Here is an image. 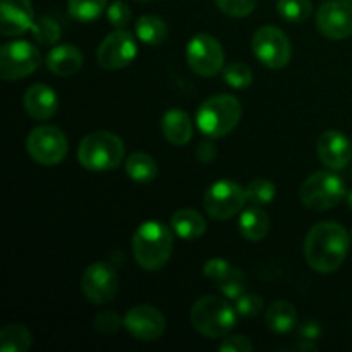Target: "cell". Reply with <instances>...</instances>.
<instances>
[{"label":"cell","mask_w":352,"mask_h":352,"mask_svg":"<svg viewBox=\"0 0 352 352\" xmlns=\"http://www.w3.org/2000/svg\"><path fill=\"white\" fill-rule=\"evenodd\" d=\"M109 0H67V10L72 19L79 23H91L107 10Z\"/></svg>","instance_id":"27"},{"label":"cell","mask_w":352,"mask_h":352,"mask_svg":"<svg viewBox=\"0 0 352 352\" xmlns=\"http://www.w3.org/2000/svg\"><path fill=\"white\" fill-rule=\"evenodd\" d=\"M126 146L117 134L96 131L82 138L78 148V160L86 170L109 172L124 162Z\"/></svg>","instance_id":"3"},{"label":"cell","mask_w":352,"mask_h":352,"mask_svg":"<svg viewBox=\"0 0 352 352\" xmlns=\"http://www.w3.org/2000/svg\"><path fill=\"white\" fill-rule=\"evenodd\" d=\"M277 196V188L268 179H254L248 184L246 188V198L248 203L258 206V205H270L274 198Z\"/></svg>","instance_id":"29"},{"label":"cell","mask_w":352,"mask_h":352,"mask_svg":"<svg viewBox=\"0 0 352 352\" xmlns=\"http://www.w3.org/2000/svg\"><path fill=\"white\" fill-rule=\"evenodd\" d=\"M170 227L181 239L196 241L206 232V220L198 210L182 208L172 215Z\"/></svg>","instance_id":"21"},{"label":"cell","mask_w":352,"mask_h":352,"mask_svg":"<svg viewBox=\"0 0 352 352\" xmlns=\"http://www.w3.org/2000/svg\"><path fill=\"white\" fill-rule=\"evenodd\" d=\"M243 117V105L234 95H215L196 113L199 131L208 138H223L236 129Z\"/></svg>","instance_id":"5"},{"label":"cell","mask_w":352,"mask_h":352,"mask_svg":"<svg viewBox=\"0 0 352 352\" xmlns=\"http://www.w3.org/2000/svg\"><path fill=\"white\" fill-rule=\"evenodd\" d=\"M322 336V329H320V323L316 322H306L305 325L299 329V337L301 340H308V342H313L318 337Z\"/></svg>","instance_id":"40"},{"label":"cell","mask_w":352,"mask_h":352,"mask_svg":"<svg viewBox=\"0 0 352 352\" xmlns=\"http://www.w3.org/2000/svg\"><path fill=\"white\" fill-rule=\"evenodd\" d=\"M138 57V45L133 34L126 30H117L102 41L96 54L100 67L116 71L124 69Z\"/></svg>","instance_id":"14"},{"label":"cell","mask_w":352,"mask_h":352,"mask_svg":"<svg viewBox=\"0 0 352 352\" xmlns=\"http://www.w3.org/2000/svg\"><path fill=\"white\" fill-rule=\"evenodd\" d=\"M136 31L138 40H141L146 45H158L167 38V24L162 17L155 16V14H144L136 21Z\"/></svg>","instance_id":"25"},{"label":"cell","mask_w":352,"mask_h":352,"mask_svg":"<svg viewBox=\"0 0 352 352\" xmlns=\"http://www.w3.org/2000/svg\"><path fill=\"white\" fill-rule=\"evenodd\" d=\"M131 17H133V12L122 0H116L107 7V19L116 30H126L127 24L131 23Z\"/></svg>","instance_id":"34"},{"label":"cell","mask_w":352,"mask_h":352,"mask_svg":"<svg viewBox=\"0 0 352 352\" xmlns=\"http://www.w3.org/2000/svg\"><path fill=\"white\" fill-rule=\"evenodd\" d=\"M351 239H352V234H351Z\"/></svg>","instance_id":"44"},{"label":"cell","mask_w":352,"mask_h":352,"mask_svg":"<svg viewBox=\"0 0 352 352\" xmlns=\"http://www.w3.org/2000/svg\"><path fill=\"white\" fill-rule=\"evenodd\" d=\"M196 157H198V160L203 162V164H210V162L217 157L215 144H213L212 141H203V143H199L198 150H196Z\"/></svg>","instance_id":"39"},{"label":"cell","mask_w":352,"mask_h":352,"mask_svg":"<svg viewBox=\"0 0 352 352\" xmlns=\"http://www.w3.org/2000/svg\"><path fill=\"white\" fill-rule=\"evenodd\" d=\"M223 79L234 89H244L253 82V72L243 62H232L223 69Z\"/></svg>","instance_id":"31"},{"label":"cell","mask_w":352,"mask_h":352,"mask_svg":"<svg viewBox=\"0 0 352 352\" xmlns=\"http://www.w3.org/2000/svg\"><path fill=\"white\" fill-rule=\"evenodd\" d=\"M217 7L230 17H246L256 7V0H215Z\"/></svg>","instance_id":"35"},{"label":"cell","mask_w":352,"mask_h":352,"mask_svg":"<svg viewBox=\"0 0 352 352\" xmlns=\"http://www.w3.org/2000/svg\"><path fill=\"white\" fill-rule=\"evenodd\" d=\"M253 52L268 69H282L292 57L291 40L277 26H263L253 34Z\"/></svg>","instance_id":"11"},{"label":"cell","mask_w":352,"mask_h":352,"mask_svg":"<svg viewBox=\"0 0 352 352\" xmlns=\"http://www.w3.org/2000/svg\"><path fill=\"white\" fill-rule=\"evenodd\" d=\"M31 33H33L34 40L38 43L45 45V47L55 45L62 36V30L58 26V23L48 16H41L40 19L34 21L33 28H31Z\"/></svg>","instance_id":"30"},{"label":"cell","mask_w":352,"mask_h":352,"mask_svg":"<svg viewBox=\"0 0 352 352\" xmlns=\"http://www.w3.org/2000/svg\"><path fill=\"white\" fill-rule=\"evenodd\" d=\"M246 201V189L239 182L222 179L206 189L203 206L213 220H229L243 210Z\"/></svg>","instance_id":"7"},{"label":"cell","mask_w":352,"mask_h":352,"mask_svg":"<svg viewBox=\"0 0 352 352\" xmlns=\"http://www.w3.org/2000/svg\"><path fill=\"white\" fill-rule=\"evenodd\" d=\"M136 2H150V0H136Z\"/></svg>","instance_id":"42"},{"label":"cell","mask_w":352,"mask_h":352,"mask_svg":"<svg viewBox=\"0 0 352 352\" xmlns=\"http://www.w3.org/2000/svg\"><path fill=\"white\" fill-rule=\"evenodd\" d=\"M162 133L174 146H184L192 138L191 117L181 109H172L162 117Z\"/></svg>","instance_id":"20"},{"label":"cell","mask_w":352,"mask_h":352,"mask_svg":"<svg viewBox=\"0 0 352 352\" xmlns=\"http://www.w3.org/2000/svg\"><path fill=\"white\" fill-rule=\"evenodd\" d=\"M277 10L287 23L299 24L309 19L313 12L311 0H278Z\"/></svg>","instance_id":"28"},{"label":"cell","mask_w":352,"mask_h":352,"mask_svg":"<svg viewBox=\"0 0 352 352\" xmlns=\"http://www.w3.org/2000/svg\"><path fill=\"white\" fill-rule=\"evenodd\" d=\"M41 64V54L31 41L14 40L0 48V76L6 81H19L33 74Z\"/></svg>","instance_id":"8"},{"label":"cell","mask_w":352,"mask_h":352,"mask_svg":"<svg viewBox=\"0 0 352 352\" xmlns=\"http://www.w3.org/2000/svg\"><path fill=\"white\" fill-rule=\"evenodd\" d=\"M347 205H349V208L352 210V191L347 192Z\"/></svg>","instance_id":"41"},{"label":"cell","mask_w":352,"mask_h":352,"mask_svg":"<svg viewBox=\"0 0 352 352\" xmlns=\"http://www.w3.org/2000/svg\"><path fill=\"white\" fill-rule=\"evenodd\" d=\"M217 285H219V291L222 292L223 298L230 299V301H236L237 298H241V296L246 292V285H244V275L241 270H237L232 277L219 282Z\"/></svg>","instance_id":"36"},{"label":"cell","mask_w":352,"mask_h":352,"mask_svg":"<svg viewBox=\"0 0 352 352\" xmlns=\"http://www.w3.org/2000/svg\"><path fill=\"white\" fill-rule=\"evenodd\" d=\"M237 270H239V268L232 267L229 261L222 260V258H212V260L206 261L205 267H203V274H205V277H208L210 280L217 282V284L226 280V278L232 277Z\"/></svg>","instance_id":"32"},{"label":"cell","mask_w":352,"mask_h":352,"mask_svg":"<svg viewBox=\"0 0 352 352\" xmlns=\"http://www.w3.org/2000/svg\"><path fill=\"white\" fill-rule=\"evenodd\" d=\"M234 308H236L237 315L243 316V318H254L261 313L263 309V299L258 294H250V292H244L241 298H237L234 301Z\"/></svg>","instance_id":"33"},{"label":"cell","mask_w":352,"mask_h":352,"mask_svg":"<svg viewBox=\"0 0 352 352\" xmlns=\"http://www.w3.org/2000/svg\"><path fill=\"white\" fill-rule=\"evenodd\" d=\"M188 65L195 74L201 78H213L223 69V47L212 34L199 33L189 40L186 48Z\"/></svg>","instance_id":"9"},{"label":"cell","mask_w":352,"mask_h":352,"mask_svg":"<svg viewBox=\"0 0 352 352\" xmlns=\"http://www.w3.org/2000/svg\"><path fill=\"white\" fill-rule=\"evenodd\" d=\"M316 28L329 40L352 36V0H327L316 10Z\"/></svg>","instance_id":"13"},{"label":"cell","mask_w":352,"mask_h":352,"mask_svg":"<svg viewBox=\"0 0 352 352\" xmlns=\"http://www.w3.org/2000/svg\"><path fill=\"white\" fill-rule=\"evenodd\" d=\"M93 325H95V329L98 330L100 333H105V336H113V333L119 332L120 327L124 325V320L113 311H102L95 316V320H93Z\"/></svg>","instance_id":"37"},{"label":"cell","mask_w":352,"mask_h":352,"mask_svg":"<svg viewBox=\"0 0 352 352\" xmlns=\"http://www.w3.org/2000/svg\"><path fill=\"white\" fill-rule=\"evenodd\" d=\"M351 179H352V167H351Z\"/></svg>","instance_id":"43"},{"label":"cell","mask_w":352,"mask_h":352,"mask_svg":"<svg viewBox=\"0 0 352 352\" xmlns=\"http://www.w3.org/2000/svg\"><path fill=\"white\" fill-rule=\"evenodd\" d=\"M26 151L36 164L57 165L67 155L69 141L58 127L40 126L28 134Z\"/></svg>","instance_id":"10"},{"label":"cell","mask_w":352,"mask_h":352,"mask_svg":"<svg viewBox=\"0 0 352 352\" xmlns=\"http://www.w3.org/2000/svg\"><path fill=\"white\" fill-rule=\"evenodd\" d=\"M124 327L134 339L153 342L164 336L167 320L153 306H134L124 316Z\"/></svg>","instance_id":"15"},{"label":"cell","mask_w":352,"mask_h":352,"mask_svg":"<svg viewBox=\"0 0 352 352\" xmlns=\"http://www.w3.org/2000/svg\"><path fill=\"white\" fill-rule=\"evenodd\" d=\"M31 347V332L24 325L12 323L0 330V351L26 352Z\"/></svg>","instance_id":"26"},{"label":"cell","mask_w":352,"mask_h":352,"mask_svg":"<svg viewBox=\"0 0 352 352\" xmlns=\"http://www.w3.org/2000/svg\"><path fill=\"white\" fill-rule=\"evenodd\" d=\"M265 320H267V327L272 332L289 333L298 325V311H296L294 305L280 299V301L272 302L267 315H265Z\"/></svg>","instance_id":"22"},{"label":"cell","mask_w":352,"mask_h":352,"mask_svg":"<svg viewBox=\"0 0 352 352\" xmlns=\"http://www.w3.org/2000/svg\"><path fill=\"white\" fill-rule=\"evenodd\" d=\"M45 64L52 74L67 78L82 67V54L74 45H58L48 52Z\"/></svg>","instance_id":"19"},{"label":"cell","mask_w":352,"mask_h":352,"mask_svg":"<svg viewBox=\"0 0 352 352\" xmlns=\"http://www.w3.org/2000/svg\"><path fill=\"white\" fill-rule=\"evenodd\" d=\"M174 250V230L158 220L141 223L133 236L136 263L146 272H158L168 263Z\"/></svg>","instance_id":"2"},{"label":"cell","mask_w":352,"mask_h":352,"mask_svg":"<svg viewBox=\"0 0 352 352\" xmlns=\"http://www.w3.org/2000/svg\"><path fill=\"white\" fill-rule=\"evenodd\" d=\"M126 172L134 182L148 184V182H151L157 177L158 165L151 155L138 151V153L129 155L126 158Z\"/></svg>","instance_id":"24"},{"label":"cell","mask_w":352,"mask_h":352,"mask_svg":"<svg viewBox=\"0 0 352 352\" xmlns=\"http://www.w3.org/2000/svg\"><path fill=\"white\" fill-rule=\"evenodd\" d=\"M316 153L320 162L330 170H342L352 160V143L340 131H325L318 138Z\"/></svg>","instance_id":"16"},{"label":"cell","mask_w":352,"mask_h":352,"mask_svg":"<svg viewBox=\"0 0 352 352\" xmlns=\"http://www.w3.org/2000/svg\"><path fill=\"white\" fill-rule=\"evenodd\" d=\"M34 24L31 0H0V33L3 36H19Z\"/></svg>","instance_id":"17"},{"label":"cell","mask_w":352,"mask_h":352,"mask_svg":"<svg viewBox=\"0 0 352 352\" xmlns=\"http://www.w3.org/2000/svg\"><path fill=\"white\" fill-rule=\"evenodd\" d=\"M239 230L244 239L256 243V241L263 239L268 234V230H270V219L258 206L248 208L239 217Z\"/></svg>","instance_id":"23"},{"label":"cell","mask_w":352,"mask_h":352,"mask_svg":"<svg viewBox=\"0 0 352 352\" xmlns=\"http://www.w3.org/2000/svg\"><path fill=\"white\" fill-rule=\"evenodd\" d=\"M24 110L33 117L34 120H48L57 113L58 98L57 93L47 85H33L28 88L23 96Z\"/></svg>","instance_id":"18"},{"label":"cell","mask_w":352,"mask_h":352,"mask_svg":"<svg viewBox=\"0 0 352 352\" xmlns=\"http://www.w3.org/2000/svg\"><path fill=\"white\" fill-rule=\"evenodd\" d=\"M81 291L93 305H105L112 301L119 291V275L110 265L96 261L82 272Z\"/></svg>","instance_id":"12"},{"label":"cell","mask_w":352,"mask_h":352,"mask_svg":"<svg viewBox=\"0 0 352 352\" xmlns=\"http://www.w3.org/2000/svg\"><path fill=\"white\" fill-rule=\"evenodd\" d=\"M346 196V182L330 170L313 172L301 186L299 198L302 205L315 212L336 208Z\"/></svg>","instance_id":"6"},{"label":"cell","mask_w":352,"mask_h":352,"mask_svg":"<svg viewBox=\"0 0 352 352\" xmlns=\"http://www.w3.org/2000/svg\"><path fill=\"white\" fill-rule=\"evenodd\" d=\"M349 246L351 237L340 223L320 222L306 236V261L318 274H332L346 261Z\"/></svg>","instance_id":"1"},{"label":"cell","mask_w":352,"mask_h":352,"mask_svg":"<svg viewBox=\"0 0 352 352\" xmlns=\"http://www.w3.org/2000/svg\"><path fill=\"white\" fill-rule=\"evenodd\" d=\"M192 327L208 339H220L236 327L237 311L219 296H203L191 308Z\"/></svg>","instance_id":"4"},{"label":"cell","mask_w":352,"mask_h":352,"mask_svg":"<svg viewBox=\"0 0 352 352\" xmlns=\"http://www.w3.org/2000/svg\"><path fill=\"white\" fill-rule=\"evenodd\" d=\"M254 349L253 342L250 337L244 336H230L220 342L219 351L220 352H251Z\"/></svg>","instance_id":"38"}]
</instances>
